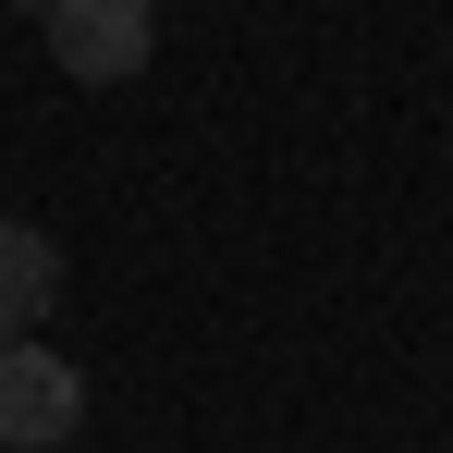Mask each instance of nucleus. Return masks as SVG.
<instances>
[{
  "mask_svg": "<svg viewBox=\"0 0 453 453\" xmlns=\"http://www.w3.org/2000/svg\"><path fill=\"white\" fill-rule=\"evenodd\" d=\"M86 429V380L50 343H0V453H62Z\"/></svg>",
  "mask_w": 453,
  "mask_h": 453,
  "instance_id": "nucleus-2",
  "label": "nucleus"
},
{
  "mask_svg": "<svg viewBox=\"0 0 453 453\" xmlns=\"http://www.w3.org/2000/svg\"><path fill=\"white\" fill-rule=\"evenodd\" d=\"M50 295H62V245L37 221H0V343H25L50 319Z\"/></svg>",
  "mask_w": 453,
  "mask_h": 453,
  "instance_id": "nucleus-3",
  "label": "nucleus"
},
{
  "mask_svg": "<svg viewBox=\"0 0 453 453\" xmlns=\"http://www.w3.org/2000/svg\"><path fill=\"white\" fill-rule=\"evenodd\" d=\"M25 12H50V0H25Z\"/></svg>",
  "mask_w": 453,
  "mask_h": 453,
  "instance_id": "nucleus-4",
  "label": "nucleus"
},
{
  "mask_svg": "<svg viewBox=\"0 0 453 453\" xmlns=\"http://www.w3.org/2000/svg\"><path fill=\"white\" fill-rule=\"evenodd\" d=\"M37 25H50V62H62L74 86H135L148 50H159V12H148V0H50Z\"/></svg>",
  "mask_w": 453,
  "mask_h": 453,
  "instance_id": "nucleus-1",
  "label": "nucleus"
}]
</instances>
